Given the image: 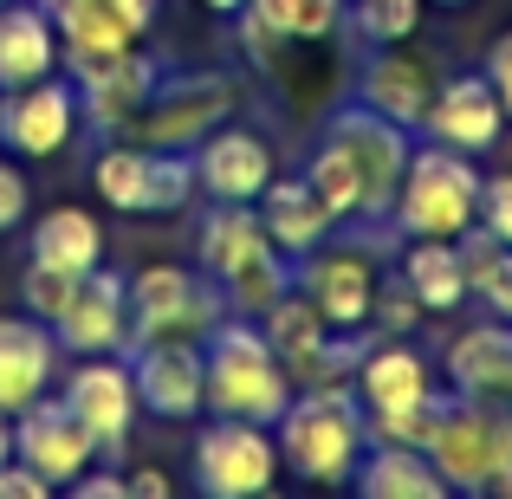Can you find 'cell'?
I'll list each match as a JSON object with an SVG mask.
<instances>
[{"label":"cell","instance_id":"obj_18","mask_svg":"<svg viewBox=\"0 0 512 499\" xmlns=\"http://www.w3.org/2000/svg\"><path fill=\"white\" fill-rule=\"evenodd\" d=\"M441 376L454 396L487 402V409H512V325L506 318H480L461 337L441 344Z\"/></svg>","mask_w":512,"mask_h":499},{"label":"cell","instance_id":"obj_39","mask_svg":"<svg viewBox=\"0 0 512 499\" xmlns=\"http://www.w3.org/2000/svg\"><path fill=\"white\" fill-rule=\"evenodd\" d=\"M474 299L487 305L493 318H506V325H512V247L500 253V260H493V273H487V279L474 286Z\"/></svg>","mask_w":512,"mask_h":499},{"label":"cell","instance_id":"obj_13","mask_svg":"<svg viewBox=\"0 0 512 499\" xmlns=\"http://www.w3.org/2000/svg\"><path fill=\"white\" fill-rule=\"evenodd\" d=\"M78 124V85L72 78H39V85H20V91H0V150L20 156V163H52V156L72 150Z\"/></svg>","mask_w":512,"mask_h":499},{"label":"cell","instance_id":"obj_1","mask_svg":"<svg viewBox=\"0 0 512 499\" xmlns=\"http://www.w3.org/2000/svg\"><path fill=\"white\" fill-rule=\"evenodd\" d=\"M279 467H292L312 487H350L363 448H370V415L350 383H312L292 389V402L273 422Z\"/></svg>","mask_w":512,"mask_h":499},{"label":"cell","instance_id":"obj_11","mask_svg":"<svg viewBox=\"0 0 512 499\" xmlns=\"http://www.w3.org/2000/svg\"><path fill=\"white\" fill-rule=\"evenodd\" d=\"M65 409L85 422V435L98 441V461H117L130 448V428H137V376H130L124 350H104V357H78L59 383Z\"/></svg>","mask_w":512,"mask_h":499},{"label":"cell","instance_id":"obj_5","mask_svg":"<svg viewBox=\"0 0 512 499\" xmlns=\"http://www.w3.org/2000/svg\"><path fill=\"white\" fill-rule=\"evenodd\" d=\"M312 137L331 143V150L350 163L376 234H396V227H389V208H396V188H402V169H409L415 130H402L396 117H383V111H370L363 98H338L325 117H318Z\"/></svg>","mask_w":512,"mask_h":499},{"label":"cell","instance_id":"obj_2","mask_svg":"<svg viewBox=\"0 0 512 499\" xmlns=\"http://www.w3.org/2000/svg\"><path fill=\"white\" fill-rule=\"evenodd\" d=\"M286 402H292V376L279 363L273 337L260 331V318L227 312L221 325L201 337V409L273 428Z\"/></svg>","mask_w":512,"mask_h":499},{"label":"cell","instance_id":"obj_23","mask_svg":"<svg viewBox=\"0 0 512 499\" xmlns=\"http://www.w3.org/2000/svg\"><path fill=\"white\" fill-rule=\"evenodd\" d=\"M363 409H409V402H428L435 396V357L415 350L409 337H376L370 357L357 363L350 376Z\"/></svg>","mask_w":512,"mask_h":499},{"label":"cell","instance_id":"obj_16","mask_svg":"<svg viewBox=\"0 0 512 499\" xmlns=\"http://www.w3.org/2000/svg\"><path fill=\"white\" fill-rule=\"evenodd\" d=\"M52 337H59L65 357H104V350L130 344V286L117 266H91L78 279V292L65 299V312L52 318Z\"/></svg>","mask_w":512,"mask_h":499},{"label":"cell","instance_id":"obj_46","mask_svg":"<svg viewBox=\"0 0 512 499\" xmlns=\"http://www.w3.org/2000/svg\"><path fill=\"white\" fill-rule=\"evenodd\" d=\"M0 7H7V0H0Z\"/></svg>","mask_w":512,"mask_h":499},{"label":"cell","instance_id":"obj_4","mask_svg":"<svg viewBox=\"0 0 512 499\" xmlns=\"http://www.w3.org/2000/svg\"><path fill=\"white\" fill-rule=\"evenodd\" d=\"M474 208H480L474 156L415 137L402 188H396V208H389V227H396L402 240H454V234L474 227Z\"/></svg>","mask_w":512,"mask_h":499},{"label":"cell","instance_id":"obj_3","mask_svg":"<svg viewBox=\"0 0 512 499\" xmlns=\"http://www.w3.org/2000/svg\"><path fill=\"white\" fill-rule=\"evenodd\" d=\"M422 454L448 480V493H512V409H487L448 389Z\"/></svg>","mask_w":512,"mask_h":499},{"label":"cell","instance_id":"obj_38","mask_svg":"<svg viewBox=\"0 0 512 499\" xmlns=\"http://www.w3.org/2000/svg\"><path fill=\"white\" fill-rule=\"evenodd\" d=\"M480 72H487L493 98H500V111H506V124H512V26H506L500 39H493L487 52H480Z\"/></svg>","mask_w":512,"mask_h":499},{"label":"cell","instance_id":"obj_10","mask_svg":"<svg viewBox=\"0 0 512 499\" xmlns=\"http://www.w3.org/2000/svg\"><path fill=\"white\" fill-rule=\"evenodd\" d=\"M188 480L208 499H253L279 480V441L260 422H234V415H208L188 448Z\"/></svg>","mask_w":512,"mask_h":499},{"label":"cell","instance_id":"obj_33","mask_svg":"<svg viewBox=\"0 0 512 499\" xmlns=\"http://www.w3.org/2000/svg\"><path fill=\"white\" fill-rule=\"evenodd\" d=\"M72 292H78V273H65V266H39V260L20 266V312H33V318L52 325Z\"/></svg>","mask_w":512,"mask_h":499},{"label":"cell","instance_id":"obj_40","mask_svg":"<svg viewBox=\"0 0 512 499\" xmlns=\"http://www.w3.org/2000/svg\"><path fill=\"white\" fill-rule=\"evenodd\" d=\"M46 493H52L46 474H33L26 461H0V499H46Z\"/></svg>","mask_w":512,"mask_h":499},{"label":"cell","instance_id":"obj_7","mask_svg":"<svg viewBox=\"0 0 512 499\" xmlns=\"http://www.w3.org/2000/svg\"><path fill=\"white\" fill-rule=\"evenodd\" d=\"M240 111V78L221 72V65H201V72H188V65H169L163 85L143 98V111L124 124L130 143H143V150H195L201 137H208L214 124H227V117Z\"/></svg>","mask_w":512,"mask_h":499},{"label":"cell","instance_id":"obj_8","mask_svg":"<svg viewBox=\"0 0 512 499\" xmlns=\"http://www.w3.org/2000/svg\"><path fill=\"white\" fill-rule=\"evenodd\" d=\"M59 65L78 85V111L91 124V143H104V137H124V124L143 111V98L163 85L175 59L156 52L150 39H137V46H117V52H65Z\"/></svg>","mask_w":512,"mask_h":499},{"label":"cell","instance_id":"obj_37","mask_svg":"<svg viewBox=\"0 0 512 499\" xmlns=\"http://www.w3.org/2000/svg\"><path fill=\"white\" fill-rule=\"evenodd\" d=\"M26 214H33V188H26V175L13 169V156L0 150V234H20Z\"/></svg>","mask_w":512,"mask_h":499},{"label":"cell","instance_id":"obj_21","mask_svg":"<svg viewBox=\"0 0 512 499\" xmlns=\"http://www.w3.org/2000/svg\"><path fill=\"white\" fill-rule=\"evenodd\" d=\"M124 357L137 376V409L150 422H195L201 415V344H137Z\"/></svg>","mask_w":512,"mask_h":499},{"label":"cell","instance_id":"obj_9","mask_svg":"<svg viewBox=\"0 0 512 499\" xmlns=\"http://www.w3.org/2000/svg\"><path fill=\"white\" fill-rule=\"evenodd\" d=\"M91 188L117 214H182L195 201V150H143L130 137H104L91 156Z\"/></svg>","mask_w":512,"mask_h":499},{"label":"cell","instance_id":"obj_42","mask_svg":"<svg viewBox=\"0 0 512 499\" xmlns=\"http://www.w3.org/2000/svg\"><path fill=\"white\" fill-rule=\"evenodd\" d=\"M124 487H130V499H169L175 480L163 474V467H137V474H124Z\"/></svg>","mask_w":512,"mask_h":499},{"label":"cell","instance_id":"obj_12","mask_svg":"<svg viewBox=\"0 0 512 499\" xmlns=\"http://www.w3.org/2000/svg\"><path fill=\"white\" fill-rule=\"evenodd\" d=\"M292 286L325 312L331 331H357L370 325V305H376V247L350 234H331L318 253L292 260Z\"/></svg>","mask_w":512,"mask_h":499},{"label":"cell","instance_id":"obj_43","mask_svg":"<svg viewBox=\"0 0 512 499\" xmlns=\"http://www.w3.org/2000/svg\"><path fill=\"white\" fill-rule=\"evenodd\" d=\"M201 7H208V13H221V20H234V13L247 7V0H201Z\"/></svg>","mask_w":512,"mask_h":499},{"label":"cell","instance_id":"obj_34","mask_svg":"<svg viewBox=\"0 0 512 499\" xmlns=\"http://www.w3.org/2000/svg\"><path fill=\"white\" fill-rule=\"evenodd\" d=\"M422 299H415L409 286H402V273H389V279H376V305H370V325L383 331V337H409L415 325H422Z\"/></svg>","mask_w":512,"mask_h":499},{"label":"cell","instance_id":"obj_17","mask_svg":"<svg viewBox=\"0 0 512 499\" xmlns=\"http://www.w3.org/2000/svg\"><path fill=\"white\" fill-rule=\"evenodd\" d=\"M13 461H26L33 474H46L52 487H72L91 461H98V441L85 435L65 396H39L33 409L13 415Z\"/></svg>","mask_w":512,"mask_h":499},{"label":"cell","instance_id":"obj_28","mask_svg":"<svg viewBox=\"0 0 512 499\" xmlns=\"http://www.w3.org/2000/svg\"><path fill=\"white\" fill-rule=\"evenodd\" d=\"M396 273H402V286L422 299L428 318L461 312V305L474 299V292H467V273H461L454 240H409V247H402V260H396Z\"/></svg>","mask_w":512,"mask_h":499},{"label":"cell","instance_id":"obj_41","mask_svg":"<svg viewBox=\"0 0 512 499\" xmlns=\"http://www.w3.org/2000/svg\"><path fill=\"white\" fill-rule=\"evenodd\" d=\"M72 493H78V499H130L124 474H111V467H85V474L72 480Z\"/></svg>","mask_w":512,"mask_h":499},{"label":"cell","instance_id":"obj_31","mask_svg":"<svg viewBox=\"0 0 512 499\" xmlns=\"http://www.w3.org/2000/svg\"><path fill=\"white\" fill-rule=\"evenodd\" d=\"M422 7L428 0H350L344 26L357 33V46H402L422 33Z\"/></svg>","mask_w":512,"mask_h":499},{"label":"cell","instance_id":"obj_30","mask_svg":"<svg viewBox=\"0 0 512 499\" xmlns=\"http://www.w3.org/2000/svg\"><path fill=\"white\" fill-rule=\"evenodd\" d=\"M292 292V260L286 253H260L253 266H240L234 279H221V299H227V312H240V318H260L273 299H286Z\"/></svg>","mask_w":512,"mask_h":499},{"label":"cell","instance_id":"obj_35","mask_svg":"<svg viewBox=\"0 0 512 499\" xmlns=\"http://www.w3.org/2000/svg\"><path fill=\"white\" fill-rule=\"evenodd\" d=\"M234 39H240V52H247L253 65H273V52L286 46V39H279V26L266 20V7H260V0H247V7L234 13Z\"/></svg>","mask_w":512,"mask_h":499},{"label":"cell","instance_id":"obj_20","mask_svg":"<svg viewBox=\"0 0 512 499\" xmlns=\"http://www.w3.org/2000/svg\"><path fill=\"white\" fill-rule=\"evenodd\" d=\"M435 85H441V78L428 72V59H422V52H409V39H402V46H363L350 98H363L370 111L396 117L402 130H415V124H422V111H428V98H435Z\"/></svg>","mask_w":512,"mask_h":499},{"label":"cell","instance_id":"obj_24","mask_svg":"<svg viewBox=\"0 0 512 499\" xmlns=\"http://www.w3.org/2000/svg\"><path fill=\"white\" fill-rule=\"evenodd\" d=\"M253 214H260L266 240H273L286 260H305V253H318L331 234H338V221L325 214V201L312 195V182H305L299 169H292V175H273V182H266V195L253 201Z\"/></svg>","mask_w":512,"mask_h":499},{"label":"cell","instance_id":"obj_36","mask_svg":"<svg viewBox=\"0 0 512 499\" xmlns=\"http://www.w3.org/2000/svg\"><path fill=\"white\" fill-rule=\"evenodd\" d=\"M474 221L487 227L500 247H512V175H480V208Z\"/></svg>","mask_w":512,"mask_h":499},{"label":"cell","instance_id":"obj_45","mask_svg":"<svg viewBox=\"0 0 512 499\" xmlns=\"http://www.w3.org/2000/svg\"><path fill=\"white\" fill-rule=\"evenodd\" d=\"M428 7H474V0H428Z\"/></svg>","mask_w":512,"mask_h":499},{"label":"cell","instance_id":"obj_27","mask_svg":"<svg viewBox=\"0 0 512 499\" xmlns=\"http://www.w3.org/2000/svg\"><path fill=\"white\" fill-rule=\"evenodd\" d=\"M350 487L363 499H448V480L435 474V461L422 448H402V441H370Z\"/></svg>","mask_w":512,"mask_h":499},{"label":"cell","instance_id":"obj_29","mask_svg":"<svg viewBox=\"0 0 512 499\" xmlns=\"http://www.w3.org/2000/svg\"><path fill=\"white\" fill-rule=\"evenodd\" d=\"M260 331L273 337V350H279V363H286V376H292V383L305 376V363H312L318 350H325V337H331L325 312H318V305L305 299L299 286H292L286 299H273V305H266V312H260Z\"/></svg>","mask_w":512,"mask_h":499},{"label":"cell","instance_id":"obj_32","mask_svg":"<svg viewBox=\"0 0 512 499\" xmlns=\"http://www.w3.org/2000/svg\"><path fill=\"white\" fill-rule=\"evenodd\" d=\"M266 20L279 26L286 46H305V39H331L344 26V7L350 0H260Z\"/></svg>","mask_w":512,"mask_h":499},{"label":"cell","instance_id":"obj_6","mask_svg":"<svg viewBox=\"0 0 512 499\" xmlns=\"http://www.w3.org/2000/svg\"><path fill=\"white\" fill-rule=\"evenodd\" d=\"M130 286V344H201L214 325L227 318V299L201 266H182V260H156V266H137L124 273Z\"/></svg>","mask_w":512,"mask_h":499},{"label":"cell","instance_id":"obj_22","mask_svg":"<svg viewBox=\"0 0 512 499\" xmlns=\"http://www.w3.org/2000/svg\"><path fill=\"white\" fill-rule=\"evenodd\" d=\"M59 26L65 52H117L150 39V26L163 20V0H39Z\"/></svg>","mask_w":512,"mask_h":499},{"label":"cell","instance_id":"obj_25","mask_svg":"<svg viewBox=\"0 0 512 499\" xmlns=\"http://www.w3.org/2000/svg\"><path fill=\"white\" fill-rule=\"evenodd\" d=\"M59 59H65V46H59L52 13L39 7V0H7V7H0V91L52 78Z\"/></svg>","mask_w":512,"mask_h":499},{"label":"cell","instance_id":"obj_44","mask_svg":"<svg viewBox=\"0 0 512 499\" xmlns=\"http://www.w3.org/2000/svg\"><path fill=\"white\" fill-rule=\"evenodd\" d=\"M0 461H13V415H0Z\"/></svg>","mask_w":512,"mask_h":499},{"label":"cell","instance_id":"obj_14","mask_svg":"<svg viewBox=\"0 0 512 499\" xmlns=\"http://www.w3.org/2000/svg\"><path fill=\"white\" fill-rule=\"evenodd\" d=\"M273 175H279L273 137H266L260 124H247L240 111L195 143V195L201 201H247V208H253Z\"/></svg>","mask_w":512,"mask_h":499},{"label":"cell","instance_id":"obj_15","mask_svg":"<svg viewBox=\"0 0 512 499\" xmlns=\"http://www.w3.org/2000/svg\"><path fill=\"white\" fill-rule=\"evenodd\" d=\"M415 137L448 143V150H461V156H487V150H500V137H506V111H500V98H493L487 72L474 65V72L441 78L435 98H428V111H422V124H415Z\"/></svg>","mask_w":512,"mask_h":499},{"label":"cell","instance_id":"obj_26","mask_svg":"<svg viewBox=\"0 0 512 499\" xmlns=\"http://www.w3.org/2000/svg\"><path fill=\"white\" fill-rule=\"evenodd\" d=\"M26 260L39 266H65V273L85 279L91 266H104V221L91 208H46L33 227H26Z\"/></svg>","mask_w":512,"mask_h":499},{"label":"cell","instance_id":"obj_19","mask_svg":"<svg viewBox=\"0 0 512 499\" xmlns=\"http://www.w3.org/2000/svg\"><path fill=\"white\" fill-rule=\"evenodd\" d=\"M59 363H65V350L46 318H33V312L0 318V415H20L39 396H52Z\"/></svg>","mask_w":512,"mask_h":499}]
</instances>
